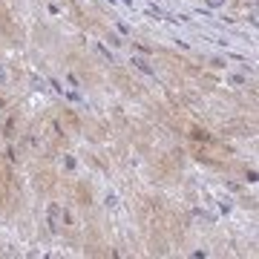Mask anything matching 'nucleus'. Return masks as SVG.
<instances>
[{"mask_svg": "<svg viewBox=\"0 0 259 259\" xmlns=\"http://www.w3.org/2000/svg\"><path fill=\"white\" fill-rule=\"evenodd\" d=\"M46 213H49V227H52V230H61V219H64V207H61L58 202H52Z\"/></svg>", "mask_w": 259, "mask_h": 259, "instance_id": "f257e3e1", "label": "nucleus"}, {"mask_svg": "<svg viewBox=\"0 0 259 259\" xmlns=\"http://www.w3.org/2000/svg\"><path fill=\"white\" fill-rule=\"evenodd\" d=\"M132 64L138 66V69H141V72H144V75H153V66L147 64V61H141V58H132Z\"/></svg>", "mask_w": 259, "mask_h": 259, "instance_id": "f03ea898", "label": "nucleus"}, {"mask_svg": "<svg viewBox=\"0 0 259 259\" xmlns=\"http://www.w3.org/2000/svg\"><path fill=\"white\" fill-rule=\"evenodd\" d=\"M222 3H225V0H207V6H213V9H216V6H222Z\"/></svg>", "mask_w": 259, "mask_h": 259, "instance_id": "7ed1b4c3", "label": "nucleus"}]
</instances>
